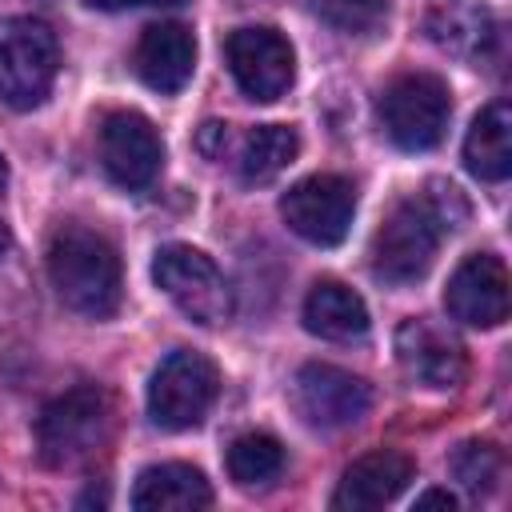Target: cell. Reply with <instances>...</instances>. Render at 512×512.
Instances as JSON below:
<instances>
[{"instance_id": "1", "label": "cell", "mask_w": 512, "mask_h": 512, "mask_svg": "<svg viewBox=\"0 0 512 512\" xmlns=\"http://www.w3.org/2000/svg\"><path fill=\"white\" fill-rule=\"evenodd\" d=\"M464 220H468L464 192L448 180H428L424 192L396 200L384 224L376 228L372 248H368L372 276L392 288L424 280L440 252V240L456 232Z\"/></svg>"}, {"instance_id": "2", "label": "cell", "mask_w": 512, "mask_h": 512, "mask_svg": "<svg viewBox=\"0 0 512 512\" xmlns=\"http://www.w3.org/2000/svg\"><path fill=\"white\" fill-rule=\"evenodd\" d=\"M48 280L56 296L88 320H108L124 296V272L116 248L108 244V236L84 224H60L52 232Z\"/></svg>"}, {"instance_id": "3", "label": "cell", "mask_w": 512, "mask_h": 512, "mask_svg": "<svg viewBox=\"0 0 512 512\" xmlns=\"http://www.w3.org/2000/svg\"><path fill=\"white\" fill-rule=\"evenodd\" d=\"M116 428L112 396L96 384L68 388L52 404H44L36 420V456L48 468H80L96 460Z\"/></svg>"}, {"instance_id": "4", "label": "cell", "mask_w": 512, "mask_h": 512, "mask_svg": "<svg viewBox=\"0 0 512 512\" xmlns=\"http://www.w3.org/2000/svg\"><path fill=\"white\" fill-rule=\"evenodd\" d=\"M376 120L384 136L404 152H428L444 140L452 120L448 84L432 72L392 76L376 96Z\"/></svg>"}, {"instance_id": "5", "label": "cell", "mask_w": 512, "mask_h": 512, "mask_svg": "<svg viewBox=\"0 0 512 512\" xmlns=\"http://www.w3.org/2000/svg\"><path fill=\"white\" fill-rule=\"evenodd\" d=\"M60 44L44 20L8 16L0 20V100L16 112L40 108L56 84Z\"/></svg>"}, {"instance_id": "6", "label": "cell", "mask_w": 512, "mask_h": 512, "mask_svg": "<svg viewBox=\"0 0 512 512\" xmlns=\"http://www.w3.org/2000/svg\"><path fill=\"white\" fill-rule=\"evenodd\" d=\"M220 392V372L204 352L176 348L160 360L148 380V416L168 432H188L204 424Z\"/></svg>"}, {"instance_id": "7", "label": "cell", "mask_w": 512, "mask_h": 512, "mask_svg": "<svg viewBox=\"0 0 512 512\" xmlns=\"http://www.w3.org/2000/svg\"><path fill=\"white\" fill-rule=\"evenodd\" d=\"M152 280L156 288L196 324L212 328L232 316V288L212 256H204L192 244H164L152 256Z\"/></svg>"}, {"instance_id": "8", "label": "cell", "mask_w": 512, "mask_h": 512, "mask_svg": "<svg viewBox=\"0 0 512 512\" xmlns=\"http://www.w3.org/2000/svg\"><path fill=\"white\" fill-rule=\"evenodd\" d=\"M280 216L300 240H308L316 248H336L352 228L356 188H352V180H344L336 172L304 176L280 196Z\"/></svg>"}, {"instance_id": "9", "label": "cell", "mask_w": 512, "mask_h": 512, "mask_svg": "<svg viewBox=\"0 0 512 512\" xmlns=\"http://www.w3.org/2000/svg\"><path fill=\"white\" fill-rule=\"evenodd\" d=\"M224 60H228V72H232L236 88L248 100H260V104L280 100L292 88V80H296V52H292V44H288V36H280L268 24L236 28L224 40Z\"/></svg>"}, {"instance_id": "10", "label": "cell", "mask_w": 512, "mask_h": 512, "mask_svg": "<svg viewBox=\"0 0 512 512\" xmlns=\"http://www.w3.org/2000/svg\"><path fill=\"white\" fill-rule=\"evenodd\" d=\"M292 404L304 424L320 432L352 428L372 408V384L336 364H304L292 380Z\"/></svg>"}, {"instance_id": "11", "label": "cell", "mask_w": 512, "mask_h": 512, "mask_svg": "<svg viewBox=\"0 0 512 512\" xmlns=\"http://www.w3.org/2000/svg\"><path fill=\"white\" fill-rule=\"evenodd\" d=\"M396 364L412 384L444 392V388L464 384L468 348L448 324H440L432 316H408L396 328Z\"/></svg>"}, {"instance_id": "12", "label": "cell", "mask_w": 512, "mask_h": 512, "mask_svg": "<svg viewBox=\"0 0 512 512\" xmlns=\"http://www.w3.org/2000/svg\"><path fill=\"white\" fill-rule=\"evenodd\" d=\"M96 152L108 180L128 192L148 188L164 164V140L140 112H108L96 132Z\"/></svg>"}, {"instance_id": "13", "label": "cell", "mask_w": 512, "mask_h": 512, "mask_svg": "<svg viewBox=\"0 0 512 512\" xmlns=\"http://www.w3.org/2000/svg\"><path fill=\"white\" fill-rule=\"evenodd\" d=\"M444 308L468 328H496L508 320V268L496 252H472L456 264L444 288Z\"/></svg>"}, {"instance_id": "14", "label": "cell", "mask_w": 512, "mask_h": 512, "mask_svg": "<svg viewBox=\"0 0 512 512\" xmlns=\"http://www.w3.org/2000/svg\"><path fill=\"white\" fill-rule=\"evenodd\" d=\"M132 64H136V76L152 92L176 96L192 80V68H196V36H192V28H184L180 20L148 24L140 32V40H136Z\"/></svg>"}, {"instance_id": "15", "label": "cell", "mask_w": 512, "mask_h": 512, "mask_svg": "<svg viewBox=\"0 0 512 512\" xmlns=\"http://www.w3.org/2000/svg\"><path fill=\"white\" fill-rule=\"evenodd\" d=\"M412 476H416V464L404 452H392V448L368 452V456H360L344 468V476L332 492V508H340V512L384 508L408 488Z\"/></svg>"}, {"instance_id": "16", "label": "cell", "mask_w": 512, "mask_h": 512, "mask_svg": "<svg viewBox=\"0 0 512 512\" xmlns=\"http://www.w3.org/2000/svg\"><path fill=\"white\" fill-rule=\"evenodd\" d=\"M424 32L440 52H448L456 60H468V64L488 60L496 40H500L496 16L480 0H440V4H432L428 16H424Z\"/></svg>"}, {"instance_id": "17", "label": "cell", "mask_w": 512, "mask_h": 512, "mask_svg": "<svg viewBox=\"0 0 512 512\" xmlns=\"http://www.w3.org/2000/svg\"><path fill=\"white\" fill-rule=\"evenodd\" d=\"M208 504H212V488L204 472L180 460L148 464L132 484L136 512H200Z\"/></svg>"}, {"instance_id": "18", "label": "cell", "mask_w": 512, "mask_h": 512, "mask_svg": "<svg viewBox=\"0 0 512 512\" xmlns=\"http://www.w3.org/2000/svg\"><path fill=\"white\" fill-rule=\"evenodd\" d=\"M304 328L320 340H332V344H352L368 332V304L360 300V292H352L348 284L340 280H316L304 296Z\"/></svg>"}, {"instance_id": "19", "label": "cell", "mask_w": 512, "mask_h": 512, "mask_svg": "<svg viewBox=\"0 0 512 512\" xmlns=\"http://www.w3.org/2000/svg\"><path fill=\"white\" fill-rule=\"evenodd\" d=\"M464 168L484 180L500 184L512 172V108L504 100H492L464 136Z\"/></svg>"}, {"instance_id": "20", "label": "cell", "mask_w": 512, "mask_h": 512, "mask_svg": "<svg viewBox=\"0 0 512 512\" xmlns=\"http://www.w3.org/2000/svg\"><path fill=\"white\" fill-rule=\"evenodd\" d=\"M300 152V136L296 128L288 124H256L244 140H240V152H236V172L248 188H260V184H272Z\"/></svg>"}, {"instance_id": "21", "label": "cell", "mask_w": 512, "mask_h": 512, "mask_svg": "<svg viewBox=\"0 0 512 512\" xmlns=\"http://www.w3.org/2000/svg\"><path fill=\"white\" fill-rule=\"evenodd\" d=\"M284 444L268 432H244L228 444V476L236 488H268L284 472Z\"/></svg>"}, {"instance_id": "22", "label": "cell", "mask_w": 512, "mask_h": 512, "mask_svg": "<svg viewBox=\"0 0 512 512\" xmlns=\"http://www.w3.org/2000/svg\"><path fill=\"white\" fill-rule=\"evenodd\" d=\"M448 472L468 496H488L504 476V452L492 440H464L452 448Z\"/></svg>"}, {"instance_id": "23", "label": "cell", "mask_w": 512, "mask_h": 512, "mask_svg": "<svg viewBox=\"0 0 512 512\" xmlns=\"http://www.w3.org/2000/svg\"><path fill=\"white\" fill-rule=\"evenodd\" d=\"M316 16L344 36H372L388 24L392 0H312Z\"/></svg>"}, {"instance_id": "24", "label": "cell", "mask_w": 512, "mask_h": 512, "mask_svg": "<svg viewBox=\"0 0 512 512\" xmlns=\"http://www.w3.org/2000/svg\"><path fill=\"white\" fill-rule=\"evenodd\" d=\"M228 144H232V128H228V124H220V120L200 124V132H196V148H200L208 160H224Z\"/></svg>"}, {"instance_id": "25", "label": "cell", "mask_w": 512, "mask_h": 512, "mask_svg": "<svg viewBox=\"0 0 512 512\" xmlns=\"http://www.w3.org/2000/svg\"><path fill=\"white\" fill-rule=\"evenodd\" d=\"M84 4L100 12H120V8H176L184 0H84Z\"/></svg>"}, {"instance_id": "26", "label": "cell", "mask_w": 512, "mask_h": 512, "mask_svg": "<svg viewBox=\"0 0 512 512\" xmlns=\"http://www.w3.org/2000/svg\"><path fill=\"white\" fill-rule=\"evenodd\" d=\"M416 512H424V508H444V512H456V496L448 492V488H428V492H420L416 496V504H412Z\"/></svg>"}, {"instance_id": "27", "label": "cell", "mask_w": 512, "mask_h": 512, "mask_svg": "<svg viewBox=\"0 0 512 512\" xmlns=\"http://www.w3.org/2000/svg\"><path fill=\"white\" fill-rule=\"evenodd\" d=\"M12 260H16V244H12V232L0 224V276L12 268Z\"/></svg>"}, {"instance_id": "28", "label": "cell", "mask_w": 512, "mask_h": 512, "mask_svg": "<svg viewBox=\"0 0 512 512\" xmlns=\"http://www.w3.org/2000/svg\"><path fill=\"white\" fill-rule=\"evenodd\" d=\"M8 188V160H4V152H0V192Z\"/></svg>"}]
</instances>
